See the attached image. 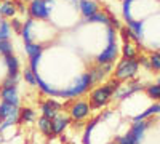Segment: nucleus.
Instances as JSON below:
<instances>
[{
	"label": "nucleus",
	"mask_w": 160,
	"mask_h": 144,
	"mask_svg": "<svg viewBox=\"0 0 160 144\" xmlns=\"http://www.w3.org/2000/svg\"><path fill=\"white\" fill-rule=\"evenodd\" d=\"M122 2H125V0H122ZM131 2H133V0H131Z\"/></svg>",
	"instance_id": "nucleus-42"
},
{
	"label": "nucleus",
	"mask_w": 160,
	"mask_h": 144,
	"mask_svg": "<svg viewBox=\"0 0 160 144\" xmlns=\"http://www.w3.org/2000/svg\"><path fill=\"white\" fill-rule=\"evenodd\" d=\"M115 142H117V144H136V141L133 139V136H131L130 133H125V135H122V136H117V138H115Z\"/></svg>",
	"instance_id": "nucleus-34"
},
{
	"label": "nucleus",
	"mask_w": 160,
	"mask_h": 144,
	"mask_svg": "<svg viewBox=\"0 0 160 144\" xmlns=\"http://www.w3.org/2000/svg\"><path fill=\"white\" fill-rule=\"evenodd\" d=\"M43 50H45L43 43H35V42L24 43V51L29 58V67L34 72H38L40 61H42V56H43Z\"/></svg>",
	"instance_id": "nucleus-6"
},
{
	"label": "nucleus",
	"mask_w": 160,
	"mask_h": 144,
	"mask_svg": "<svg viewBox=\"0 0 160 144\" xmlns=\"http://www.w3.org/2000/svg\"><path fill=\"white\" fill-rule=\"evenodd\" d=\"M0 125H2V120H0Z\"/></svg>",
	"instance_id": "nucleus-43"
},
{
	"label": "nucleus",
	"mask_w": 160,
	"mask_h": 144,
	"mask_svg": "<svg viewBox=\"0 0 160 144\" xmlns=\"http://www.w3.org/2000/svg\"><path fill=\"white\" fill-rule=\"evenodd\" d=\"M71 123H72V120H71L69 114L61 111L56 117H53V119H51V133H53V136H59V135H62L66 130L69 128Z\"/></svg>",
	"instance_id": "nucleus-9"
},
{
	"label": "nucleus",
	"mask_w": 160,
	"mask_h": 144,
	"mask_svg": "<svg viewBox=\"0 0 160 144\" xmlns=\"http://www.w3.org/2000/svg\"><path fill=\"white\" fill-rule=\"evenodd\" d=\"M61 109H62V104L56 98H48V99L40 102V112H42V115L47 117V119L56 117L61 112Z\"/></svg>",
	"instance_id": "nucleus-11"
},
{
	"label": "nucleus",
	"mask_w": 160,
	"mask_h": 144,
	"mask_svg": "<svg viewBox=\"0 0 160 144\" xmlns=\"http://www.w3.org/2000/svg\"><path fill=\"white\" fill-rule=\"evenodd\" d=\"M120 56V47L117 42H112V43H108L102 51L95 56V62L96 64H114Z\"/></svg>",
	"instance_id": "nucleus-7"
},
{
	"label": "nucleus",
	"mask_w": 160,
	"mask_h": 144,
	"mask_svg": "<svg viewBox=\"0 0 160 144\" xmlns=\"http://www.w3.org/2000/svg\"><path fill=\"white\" fill-rule=\"evenodd\" d=\"M13 53V43L10 40H0V56H7Z\"/></svg>",
	"instance_id": "nucleus-31"
},
{
	"label": "nucleus",
	"mask_w": 160,
	"mask_h": 144,
	"mask_svg": "<svg viewBox=\"0 0 160 144\" xmlns=\"http://www.w3.org/2000/svg\"><path fill=\"white\" fill-rule=\"evenodd\" d=\"M35 122V111L29 106L19 107V123L21 125H29Z\"/></svg>",
	"instance_id": "nucleus-19"
},
{
	"label": "nucleus",
	"mask_w": 160,
	"mask_h": 144,
	"mask_svg": "<svg viewBox=\"0 0 160 144\" xmlns=\"http://www.w3.org/2000/svg\"><path fill=\"white\" fill-rule=\"evenodd\" d=\"M0 99L3 102L13 104L19 107V91L18 87H8V88H0Z\"/></svg>",
	"instance_id": "nucleus-14"
},
{
	"label": "nucleus",
	"mask_w": 160,
	"mask_h": 144,
	"mask_svg": "<svg viewBox=\"0 0 160 144\" xmlns=\"http://www.w3.org/2000/svg\"><path fill=\"white\" fill-rule=\"evenodd\" d=\"M131 3H133L131 0H125V2H122V15H123L125 22L133 19V16H131Z\"/></svg>",
	"instance_id": "nucleus-30"
},
{
	"label": "nucleus",
	"mask_w": 160,
	"mask_h": 144,
	"mask_svg": "<svg viewBox=\"0 0 160 144\" xmlns=\"http://www.w3.org/2000/svg\"><path fill=\"white\" fill-rule=\"evenodd\" d=\"M13 3H15L18 13H28V5H26V0H13Z\"/></svg>",
	"instance_id": "nucleus-36"
},
{
	"label": "nucleus",
	"mask_w": 160,
	"mask_h": 144,
	"mask_svg": "<svg viewBox=\"0 0 160 144\" xmlns=\"http://www.w3.org/2000/svg\"><path fill=\"white\" fill-rule=\"evenodd\" d=\"M138 72H139V62L136 58H133V59L122 58V59H118L112 75L118 82H130L138 75Z\"/></svg>",
	"instance_id": "nucleus-3"
},
{
	"label": "nucleus",
	"mask_w": 160,
	"mask_h": 144,
	"mask_svg": "<svg viewBox=\"0 0 160 144\" xmlns=\"http://www.w3.org/2000/svg\"><path fill=\"white\" fill-rule=\"evenodd\" d=\"M37 74L38 72H34L29 66L26 67L24 71H22V78H24V82H26V85H29V87H37Z\"/></svg>",
	"instance_id": "nucleus-24"
},
{
	"label": "nucleus",
	"mask_w": 160,
	"mask_h": 144,
	"mask_svg": "<svg viewBox=\"0 0 160 144\" xmlns=\"http://www.w3.org/2000/svg\"><path fill=\"white\" fill-rule=\"evenodd\" d=\"M2 59H3V64L7 67V74L8 75H19V72H21V62H19L18 56H15V53L2 56Z\"/></svg>",
	"instance_id": "nucleus-15"
},
{
	"label": "nucleus",
	"mask_w": 160,
	"mask_h": 144,
	"mask_svg": "<svg viewBox=\"0 0 160 144\" xmlns=\"http://www.w3.org/2000/svg\"><path fill=\"white\" fill-rule=\"evenodd\" d=\"M158 114H160V102L155 101V102L151 104V106L146 109V111H142L141 114H138V115L133 117V122H138V120H148L149 117H152V115H158Z\"/></svg>",
	"instance_id": "nucleus-18"
},
{
	"label": "nucleus",
	"mask_w": 160,
	"mask_h": 144,
	"mask_svg": "<svg viewBox=\"0 0 160 144\" xmlns=\"http://www.w3.org/2000/svg\"><path fill=\"white\" fill-rule=\"evenodd\" d=\"M120 55H122V58H138V48L136 45L133 42H123V45L120 47Z\"/></svg>",
	"instance_id": "nucleus-22"
},
{
	"label": "nucleus",
	"mask_w": 160,
	"mask_h": 144,
	"mask_svg": "<svg viewBox=\"0 0 160 144\" xmlns=\"http://www.w3.org/2000/svg\"><path fill=\"white\" fill-rule=\"evenodd\" d=\"M77 8H78L80 16L88 18L91 15H95V13H98L101 10V5H99V2H96V0H78Z\"/></svg>",
	"instance_id": "nucleus-12"
},
{
	"label": "nucleus",
	"mask_w": 160,
	"mask_h": 144,
	"mask_svg": "<svg viewBox=\"0 0 160 144\" xmlns=\"http://www.w3.org/2000/svg\"><path fill=\"white\" fill-rule=\"evenodd\" d=\"M146 95H148L151 99L154 101H160V85L158 83H151L148 87H144Z\"/></svg>",
	"instance_id": "nucleus-27"
},
{
	"label": "nucleus",
	"mask_w": 160,
	"mask_h": 144,
	"mask_svg": "<svg viewBox=\"0 0 160 144\" xmlns=\"http://www.w3.org/2000/svg\"><path fill=\"white\" fill-rule=\"evenodd\" d=\"M91 77L93 83H101L106 77H108L109 74L114 72V64H93V66H90V69L87 71Z\"/></svg>",
	"instance_id": "nucleus-8"
},
{
	"label": "nucleus",
	"mask_w": 160,
	"mask_h": 144,
	"mask_svg": "<svg viewBox=\"0 0 160 144\" xmlns=\"http://www.w3.org/2000/svg\"><path fill=\"white\" fill-rule=\"evenodd\" d=\"M13 31H11V26H10V21L3 19L0 21V40H10Z\"/></svg>",
	"instance_id": "nucleus-26"
},
{
	"label": "nucleus",
	"mask_w": 160,
	"mask_h": 144,
	"mask_svg": "<svg viewBox=\"0 0 160 144\" xmlns=\"http://www.w3.org/2000/svg\"><path fill=\"white\" fill-rule=\"evenodd\" d=\"M149 62H151V71L160 72V51H152L149 55Z\"/></svg>",
	"instance_id": "nucleus-29"
},
{
	"label": "nucleus",
	"mask_w": 160,
	"mask_h": 144,
	"mask_svg": "<svg viewBox=\"0 0 160 144\" xmlns=\"http://www.w3.org/2000/svg\"><path fill=\"white\" fill-rule=\"evenodd\" d=\"M82 24H102V26H111V19H109V11H98L95 15H91L88 18L82 19Z\"/></svg>",
	"instance_id": "nucleus-16"
},
{
	"label": "nucleus",
	"mask_w": 160,
	"mask_h": 144,
	"mask_svg": "<svg viewBox=\"0 0 160 144\" xmlns=\"http://www.w3.org/2000/svg\"><path fill=\"white\" fill-rule=\"evenodd\" d=\"M157 83H158V85H160V78H158V82H157Z\"/></svg>",
	"instance_id": "nucleus-39"
},
{
	"label": "nucleus",
	"mask_w": 160,
	"mask_h": 144,
	"mask_svg": "<svg viewBox=\"0 0 160 144\" xmlns=\"http://www.w3.org/2000/svg\"><path fill=\"white\" fill-rule=\"evenodd\" d=\"M93 109L90 106V101L87 99H72L71 104L68 106V114L72 122H85L91 115Z\"/></svg>",
	"instance_id": "nucleus-5"
},
{
	"label": "nucleus",
	"mask_w": 160,
	"mask_h": 144,
	"mask_svg": "<svg viewBox=\"0 0 160 144\" xmlns=\"http://www.w3.org/2000/svg\"><path fill=\"white\" fill-rule=\"evenodd\" d=\"M55 10V0H31L28 5V16L37 21H48Z\"/></svg>",
	"instance_id": "nucleus-4"
},
{
	"label": "nucleus",
	"mask_w": 160,
	"mask_h": 144,
	"mask_svg": "<svg viewBox=\"0 0 160 144\" xmlns=\"http://www.w3.org/2000/svg\"><path fill=\"white\" fill-rule=\"evenodd\" d=\"M118 32H120V37H122L123 42H133V43H139L141 42V38L133 32L128 26H122V27L118 29Z\"/></svg>",
	"instance_id": "nucleus-23"
},
{
	"label": "nucleus",
	"mask_w": 160,
	"mask_h": 144,
	"mask_svg": "<svg viewBox=\"0 0 160 144\" xmlns=\"http://www.w3.org/2000/svg\"><path fill=\"white\" fill-rule=\"evenodd\" d=\"M18 15V10L13 3V0H7V2H0V16L3 19H11Z\"/></svg>",
	"instance_id": "nucleus-17"
},
{
	"label": "nucleus",
	"mask_w": 160,
	"mask_h": 144,
	"mask_svg": "<svg viewBox=\"0 0 160 144\" xmlns=\"http://www.w3.org/2000/svg\"><path fill=\"white\" fill-rule=\"evenodd\" d=\"M111 144H117V142H115V141H114V142H111Z\"/></svg>",
	"instance_id": "nucleus-41"
},
{
	"label": "nucleus",
	"mask_w": 160,
	"mask_h": 144,
	"mask_svg": "<svg viewBox=\"0 0 160 144\" xmlns=\"http://www.w3.org/2000/svg\"><path fill=\"white\" fill-rule=\"evenodd\" d=\"M21 80V75H5V78L2 80V85H0V88H8V87H18Z\"/></svg>",
	"instance_id": "nucleus-28"
},
{
	"label": "nucleus",
	"mask_w": 160,
	"mask_h": 144,
	"mask_svg": "<svg viewBox=\"0 0 160 144\" xmlns=\"http://www.w3.org/2000/svg\"><path fill=\"white\" fill-rule=\"evenodd\" d=\"M93 80L88 72H82L80 75H77L74 80L66 85V88H61L59 93H58V98L59 99H66V101H72V99H77L80 96H83L85 93L93 88Z\"/></svg>",
	"instance_id": "nucleus-2"
},
{
	"label": "nucleus",
	"mask_w": 160,
	"mask_h": 144,
	"mask_svg": "<svg viewBox=\"0 0 160 144\" xmlns=\"http://www.w3.org/2000/svg\"><path fill=\"white\" fill-rule=\"evenodd\" d=\"M120 85H122V82L115 80V78H111V80H108L106 83L93 88L90 91V98H88L91 109L96 111V109H102V107L108 106V104L114 99V93Z\"/></svg>",
	"instance_id": "nucleus-1"
},
{
	"label": "nucleus",
	"mask_w": 160,
	"mask_h": 144,
	"mask_svg": "<svg viewBox=\"0 0 160 144\" xmlns=\"http://www.w3.org/2000/svg\"><path fill=\"white\" fill-rule=\"evenodd\" d=\"M151 127V122L149 120H138V122H133V125L130 127L128 133L133 136V139L136 141V144H141L142 139H144V133L146 130Z\"/></svg>",
	"instance_id": "nucleus-13"
},
{
	"label": "nucleus",
	"mask_w": 160,
	"mask_h": 144,
	"mask_svg": "<svg viewBox=\"0 0 160 144\" xmlns=\"http://www.w3.org/2000/svg\"><path fill=\"white\" fill-rule=\"evenodd\" d=\"M99 120H101V117H96V119H91V120L85 125L83 136H82V144H91V133H93V130L96 128V125H98Z\"/></svg>",
	"instance_id": "nucleus-21"
},
{
	"label": "nucleus",
	"mask_w": 160,
	"mask_h": 144,
	"mask_svg": "<svg viewBox=\"0 0 160 144\" xmlns=\"http://www.w3.org/2000/svg\"><path fill=\"white\" fill-rule=\"evenodd\" d=\"M64 2H71V3H78V0H64Z\"/></svg>",
	"instance_id": "nucleus-38"
},
{
	"label": "nucleus",
	"mask_w": 160,
	"mask_h": 144,
	"mask_svg": "<svg viewBox=\"0 0 160 144\" xmlns=\"http://www.w3.org/2000/svg\"><path fill=\"white\" fill-rule=\"evenodd\" d=\"M138 62H139V66H142L144 69H148L151 71V62H149V56H146V55H138Z\"/></svg>",
	"instance_id": "nucleus-35"
},
{
	"label": "nucleus",
	"mask_w": 160,
	"mask_h": 144,
	"mask_svg": "<svg viewBox=\"0 0 160 144\" xmlns=\"http://www.w3.org/2000/svg\"><path fill=\"white\" fill-rule=\"evenodd\" d=\"M3 141H5V136H3V135H2V133H0V144H2V142H3Z\"/></svg>",
	"instance_id": "nucleus-37"
},
{
	"label": "nucleus",
	"mask_w": 160,
	"mask_h": 144,
	"mask_svg": "<svg viewBox=\"0 0 160 144\" xmlns=\"http://www.w3.org/2000/svg\"><path fill=\"white\" fill-rule=\"evenodd\" d=\"M117 42V29L112 26H106V43Z\"/></svg>",
	"instance_id": "nucleus-32"
},
{
	"label": "nucleus",
	"mask_w": 160,
	"mask_h": 144,
	"mask_svg": "<svg viewBox=\"0 0 160 144\" xmlns=\"http://www.w3.org/2000/svg\"><path fill=\"white\" fill-rule=\"evenodd\" d=\"M22 24H24V21H22V19H19L18 16L11 18V21H10L11 31L15 32V34H19V35H21V31H22Z\"/></svg>",
	"instance_id": "nucleus-33"
},
{
	"label": "nucleus",
	"mask_w": 160,
	"mask_h": 144,
	"mask_svg": "<svg viewBox=\"0 0 160 144\" xmlns=\"http://www.w3.org/2000/svg\"><path fill=\"white\" fill-rule=\"evenodd\" d=\"M144 90V85L139 83V82H127L125 85H120L117 90H115V93H114V99H118V101H123L127 98H130L131 95H135L136 91H141Z\"/></svg>",
	"instance_id": "nucleus-10"
},
{
	"label": "nucleus",
	"mask_w": 160,
	"mask_h": 144,
	"mask_svg": "<svg viewBox=\"0 0 160 144\" xmlns=\"http://www.w3.org/2000/svg\"><path fill=\"white\" fill-rule=\"evenodd\" d=\"M127 26L135 32L141 40H142V35H144V21H136V19H130L127 21Z\"/></svg>",
	"instance_id": "nucleus-25"
},
{
	"label": "nucleus",
	"mask_w": 160,
	"mask_h": 144,
	"mask_svg": "<svg viewBox=\"0 0 160 144\" xmlns=\"http://www.w3.org/2000/svg\"><path fill=\"white\" fill-rule=\"evenodd\" d=\"M0 2H7V0H0Z\"/></svg>",
	"instance_id": "nucleus-40"
},
{
	"label": "nucleus",
	"mask_w": 160,
	"mask_h": 144,
	"mask_svg": "<svg viewBox=\"0 0 160 144\" xmlns=\"http://www.w3.org/2000/svg\"><path fill=\"white\" fill-rule=\"evenodd\" d=\"M37 127H38V132L42 133L47 138H55L51 133V119H47V117L40 115L38 120H37Z\"/></svg>",
	"instance_id": "nucleus-20"
}]
</instances>
